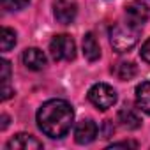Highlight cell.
Listing matches in <instances>:
<instances>
[{"mask_svg":"<svg viewBox=\"0 0 150 150\" xmlns=\"http://www.w3.org/2000/svg\"><path fill=\"white\" fill-rule=\"evenodd\" d=\"M14 46H16V32L11 30L9 27H4L2 28V51H9Z\"/></svg>","mask_w":150,"mask_h":150,"instance_id":"cell-14","label":"cell"},{"mask_svg":"<svg viewBox=\"0 0 150 150\" xmlns=\"http://www.w3.org/2000/svg\"><path fill=\"white\" fill-rule=\"evenodd\" d=\"M139 55H141V58H143L146 64H150V37L141 44V51H139Z\"/></svg>","mask_w":150,"mask_h":150,"instance_id":"cell-16","label":"cell"},{"mask_svg":"<svg viewBox=\"0 0 150 150\" xmlns=\"http://www.w3.org/2000/svg\"><path fill=\"white\" fill-rule=\"evenodd\" d=\"M88 101L97 108V110H108L117 103V92L111 85L108 83H96L88 90Z\"/></svg>","mask_w":150,"mask_h":150,"instance_id":"cell-4","label":"cell"},{"mask_svg":"<svg viewBox=\"0 0 150 150\" xmlns=\"http://www.w3.org/2000/svg\"><path fill=\"white\" fill-rule=\"evenodd\" d=\"M83 55H85V58L90 60V62H96V60H99V57H101L99 42H97V39H96V35H94L92 32L85 34V37H83Z\"/></svg>","mask_w":150,"mask_h":150,"instance_id":"cell-10","label":"cell"},{"mask_svg":"<svg viewBox=\"0 0 150 150\" xmlns=\"http://www.w3.org/2000/svg\"><path fill=\"white\" fill-rule=\"evenodd\" d=\"M139 34H141V27H138V25H134L127 20L118 21L110 30V42H111L115 51L124 53V51L132 50L138 44Z\"/></svg>","mask_w":150,"mask_h":150,"instance_id":"cell-2","label":"cell"},{"mask_svg":"<svg viewBox=\"0 0 150 150\" xmlns=\"http://www.w3.org/2000/svg\"><path fill=\"white\" fill-rule=\"evenodd\" d=\"M30 0H2V6L7 11H20L25 6H28Z\"/></svg>","mask_w":150,"mask_h":150,"instance_id":"cell-15","label":"cell"},{"mask_svg":"<svg viewBox=\"0 0 150 150\" xmlns=\"http://www.w3.org/2000/svg\"><path fill=\"white\" fill-rule=\"evenodd\" d=\"M72 122H74V110L64 99H50L37 111L39 129L53 139L64 138L71 131Z\"/></svg>","mask_w":150,"mask_h":150,"instance_id":"cell-1","label":"cell"},{"mask_svg":"<svg viewBox=\"0 0 150 150\" xmlns=\"http://www.w3.org/2000/svg\"><path fill=\"white\" fill-rule=\"evenodd\" d=\"M23 64H25V67L27 69H30V71H41V69H44L46 67V55L39 50V48H27L25 51H23Z\"/></svg>","mask_w":150,"mask_h":150,"instance_id":"cell-8","label":"cell"},{"mask_svg":"<svg viewBox=\"0 0 150 150\" xmlns=\"http://www.w3.org/2000/svg\"><path fill=\"white\" fill-rule=\"evenodd\" d=\"M125 18H127V21H131L138 27H143L150 18V9L146 4L139 2V0H132V2H129L125 6Z\"/></svg>","mask_w":150,"mask_h":150,"instance_id":"cell-7","label":"cell"},{"mask_svg":"<svg viewBox=\"0 0 150 150\" xmlns=\"http://www.w3.org/2000/svg\"><path fill=\"white\" fill-rule=\"evenodd\" d=\"M50 55L57 62H71L76 57V42L67 34H58L50 42Z\"/></svg>","mask_w":150,"mask_h":150,"instance_id":"cell-3","label":"cell"},{"mask_svg":"<svg viewBox=\"0 0 150 150\" xmlns=\"http://www.w3.org/2000/svg\"><path fill=\"white\" fill-rule=\"evenodd\" d=\"M97 132H99L97 124L94 120H90V118H83L81 122L76 124V127H74V139H76V143H80V145H88L97 138Z\"/></svg>","mask_w":150,"mask_h":150,"instance_id":"cell-6","label":"cell"},{"mask_svg":"<svg viewBox=\"0 0 150 150\" xmlns=\"http://www.w3.org/2000/svg\"><path fill=\"white\" fill-rule=\"evenodd\" d=\"M118 122L125 129H138L141 125V118H139L138 111L134 108H129V106H125L118 111Z\"/></svg>","mask_w":150,"mask_h":150,"instance_id":"cell-11","label":"cell"},{"mask_svg":"<svg viewBox=\"0 0 150 150\" xmlns=\"http://www.w3.org/2000/svg\"><path fill=\"white\" fill-rule=\"evenodd\" d=\"M136 65L132 62H118L117 67H115V74L117 78L122 80V81H127V80H132L136 76Z\"/></svg>","mask_w":150,"mask_h":150,"instance_id":"cell-13","label":"cell"},{"mask_svg":"<svg viewBox=\"0 0 150 150\" xmlns=\"http://www.w3.org/2000/svg\"><path fill=\"white\" fill-rule=\"evenodd\" d=\"M118 146H132V148H136L138 143L136 141H118V143H113L111 145V148H118Z\"/></svg>","mask_w":150,"mask_h":150,"instance_id":"cell-17","label":"cell"},{"mask_svg":"<svg viewBox=\"0 0 150 150\" xmlns=\"http://www.w3.org/2000/svg\"><path fill=\"white\" fill-rule=\"evenodd\" d=\"M136 106L143 113L150 115V81H143L136 87Z\"/></svg>","mask_w":150,"mask_h":150,"instance_id":"cell-12","label":"cell"},{"mask_svg":"<svg viewBox=\"0 0 150 150\" xmlns=\"http://www.w3.org/2000/svg\"><path fill=\"white\" fill-rule=\"evenodd\" d=\"M53 14L55 20L62 25H71L76 20L78 4L76 0H55L53 2Z\"/></svg>","mask_w":150,"mask_h":150,"instance_id":"cell-5","label":"cell"},{"mask_svg":"<svg viewBox=\"0 0 150 150\" xmlns=\"http://www.w3.org/2000/svg\"><path fill=\"white\" fill-rule=\"evenodd\" d=\"M7 148L9 150H14V148L16 150H32V148H42V143L39 139H35L32 134L20 132L7 141Z\"/></svg>","mask_w":150,"mask_h":150,"instance_id":"cell-9","label":"cell"}]
</instances>
